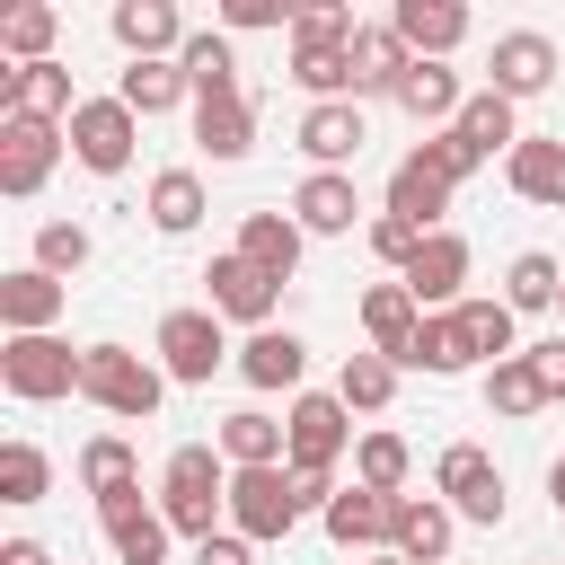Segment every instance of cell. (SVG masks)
Listing matches in <instances>:
<instances>
[{
    "mask_svg": "<svg viewBox=\"0 0 565 565\" xmlns=\"http://www.w3.org/2000/svg\"><path fill=\"white\" fill-rule=\"evenodd\" d=\"M486 88L494 97H547L556 88V44L539 35V26H512V35H494V62H486Z\"/></svg>",
    "mask_w": 565,
    "mask_h": 565,
    "instance_id": "cell-14",
    "label": "cell"
},
{
    "mask_svg": "<svg viewBox=\"0 0 565 565\" xmlns=\"http://www.w3.org/2000/svg\"><path fill=\"white\" fill-rule=\"evenodd\" d=\"M97 530H106V547H115V565H168V512L159 503H141V486L132 494H106L97 503Z\"/></svg>",
    "mask_w": 565,
    "mask_h": 565,
    "instance_id": "cell-13",
    "label": "cell"
},
{
    "mask_svg": "<svg viewBox=\"0 0 565 565\" xmlns=\"http://www.w3.org/2000/svg\"><path fill=\"white\" fill-rule=\"evenodd\" d=\"M353 35H362V18L344 0H300L291 9V44H353Z\"/></svg>",
    "mask_w": 565,
    "mask_h": 565,
    "instance_id": "cell-45",
    "label": "cell"
},
{
    "mask_svg": "<svg viewBox=\"0 0 565 565\" xmlns=\"http://www.w3.org/2000/svg\"><path fill=\"white\" fill-rule=\"evenodd\" d=\"M62 150H71V132H62V124H35V115H0V194H9V203L44 194V177L62 168Z\"/></svg>",
    "mask_w": 565,
    "mask_h": 565,
    "instance_id": "cell-8",
    "label": "cell"
},
{
    "mask_svg": "<svg viewBox=\"0 0 565 565\" xmlns=\"http://www.w3.org/2000/svg\"><path fill=\"white\" fill-rule=\"evenodd\" d=\"M503 185H512L521 203L565 212V141H556V132H521V150L503 159Z\"/></svg>",
    "mask_w": 565,
    "mask_h": 565,
    "instance_id": "cell-26",
    "label": "cell"
},
{
    "mask_svg": "<svg viewBox=\"0 0 565 565\" xmlns=\"http://www.w3.org/2000/svg\"><path fill=\"white\" fill-rule=\"evenodd\" d=\"M415 327H424V309H415V291H406V282H371V291H362V335H371V353L406 362Z\"/></svg>",
    "mask_w": 565,
    "mask_h": 565,
    "instance_id": "cell-30",
    "label": "cell"
},
{
    "mask_svg": "<svg viewBox=\"0 0 565 565\" xmlns=\"http://www.w3.org/2000/svg\"><path fill=\"white\" fill-rule=\"evenodd\" d=\"M335 397H344L353 415H380V406L397 397V362H388V353H371V344H362V353H344V371H335Z\"/></svg>",
    "mask_w": 565,
    "mask_h": 565,
    "instance_id": "cell-39",
    "label": "cell"
},
{
    "mask_svg": "<svg viewBox=\"0 0 565 565\" xmlns=\"http://www.w3.org/2000/svg\"><path fill=\"white\" fill-rule=\"evenodd\" d=\"M0 388L18 406H53V397H79V353L62 335H9L0 344Z\"/></svg>",
    "mask_w": 565,
    "mask_h": 565,
    "instance_id": "cell-4",
    "label": "cell"
},
{
    "mask_svg": "<svg viewBox=\"0 0 565 565\" xmlns=\"http://www.w3.org/2000/svg\"><path fill=\"white\" fill-rule=\"evenodd\" d=\"M291 141L309 150V168L353 177V159H362V141H371V115H362L353 97H327V106H309V115H300V132H291Z\"/></svg>",
    "mask_w": 565,
    "mask_h": 565,
    "instance_id": "cell-15",
    "label": "cell"
},
{
    "mask_svg": "<svg viewBox=\"0 0 565 565\" xmlns=\"http://www.w3.org/2000/svg\"><path fill=\"white\" fill-rule=\"evenodd\" d=\"M291 221H300L309 238H353V221H362V194H353V177H335V168H309V177L291 185Z\"/></svg>",
    "mask_w": 565,
    "mask_h": 565,
    "instance_id": "cell-18",
    "label": "cell"
},
{
    "mask_svg": "<svg viewBox=\"0 0 565 565\" xmlns=\"http://www.w3.org/2000/svg\"><path fill=\"white\" fill-rule=\"evenodd\" d=\"M450 194H459V177L433 159V141H415V150L388 168V203H380V212H397V221H415V230H441Z\"/></svg>",
    "mask_w": 565,
    "mask_h": 565,
    "instance_id": "cell-11",
    "label": "cell"
},
{
    "mask_svg": "<svg viewBox=\"0 0 565 565\" xmlns=\"http://www.w3.org/2000/svg\"><path fill=\"white\" fill-rule=\"evenodd\" d=\"M44 494H53V459H44L35 441H0V503L26 512V503H44Z\"/></svg>",
    "mask_w": 565,
    "mask_h": 565,
    "instance_id": "cell-41",
    "label": "cell"
},
{
    "mask_svg": "<svg viewBox=\"0 0 565 565\" xmlns=\"http://www.w3.org/2000/svg\"><path fill=\"white\" fill-rule=\"evenodd\" d=\"M556 318H565V291H556Z\"/></svg>",
    "mask_w": 565,
    "mask_h": 565,
    "instance_id": "cell-53",
    "label": "cell"
},
{
    "mask_svg": "<svg viewBox=\"0 0 565 565\" xmlns=\"http://www.w3.org/2000/svg\"><path fill=\"white\" fill-rule=\"evenodd\" d=\"M0 565H53V556H44L35 539H0Z\"/></svg>",
    "mask_w": 565,
    "mask_h": 565,
    "instance_id": "cell-50",
    "label": "cell"
},
{
    "mask_svg": "<svg viewBox=\"0 0 565 565\" xmlns=\"http://www.w3.org/2000/svg\"><path fill=\"white\" fill-rule=\"evenodd\" d=\"M300 247H309V230H300L291 212H247V221H238V256H247L256 274H274V282L300 274Z\"/></svg>",
    "mask_w": 565,
    "mask_h": 565,
    "instance_id": "cell-27",
    "label": "cell"
},
{
    "mask_svg": "<svg viewBox=\"0 0 565 565\" xmlns=\"http://www.w3.org/2000/svg\"><path fill=\"white\" fill-rule=\"evenodd\" d=\"M159 512L177 539H212L230 530V459L212 441H177L168 468H159Z\"/></svg>",
    "mask_w": 565,
    "mask_h": 565,
    "instance_id": "cell-1",
    "label": "cell"
},
{
    "mask_svg": "<svg viewBox=\"0 0 565 565\" xmlns=\"http://www.w3.org/2000/svg\"><path fill=\"white\" fill-rule=\"evenodd\" d=\"M468 265H477V256H468V238H459V230H433V238H424V256H415L397 282L415 291V309H424V318H441V309H459V300H468Z\"/></svg>",
    "mask_w": 565,
    "mask_h": 565,
    "instance_id": "cell-12",
    "label": "cell"
},
{
    "mask_svg": "<svg viewBox=\"0 0 565 565\" xmlns=\"http://www.w3.org/2000/svg\"><path fill=\"white\" fill-rule=\"evenodd\" d=\"M79 397L106 406L115 424H150L159 397H168V371L132 344H79Z\"/></svg>",
    "mask_w": 565,
    "mask_h": 565,
    "instance_id": "cell-2",
    "label": "cell"
},
{
    "mask_svg": "<svg viewBox=\"0 0 565 565\" xmlns=\"http://www.w3.org/2000/svg\"><path fill=\"white\" fill-rule=\"evenodd\" d=\"M556 291H565V265H556V256H539V247H530V256H512V265H503V309H512V318L556 309Z\"/></svg>",
    "mask_w": 565,
    "mask_h": 565,
    "instance_id": "cell-38",
    "label": "cell"
},
{
    "mask_svg": "<svg viewBox=\"0 0 565 565\" xmlns=\"http://www.w3.org/2000/svg\"><path fill=\"white\" fill-rule=\"evenodd\" d=\"M327 539L344 547V556H388V539H397V494H371V486H344L327 512Z\"/></svg>",
    "mask_w": 565,
    "mask_h": 565,
    "instance_id": "cell-16",
    "label": "cell"
},
{
    "mask_svg": "<svg viewBox=\"0 0 565 565\" xmlns=\"http://www.w3.org/2000/svg\"><path fill=\"white\" fill-rule=\"evenodd\" d=\"M530 353V371H539V388H547V406L565 397V335H547V344H521Z\"/></svg>",
    "mask_w": 565,
    "mask_h": 565,
    "instance_id": "cell-48",
    "label": "cell"
},
{
    "mask_svg": "<svg viewBox=\"0 0 565 565\" xmlns=\"http://www.w3.org/2000/svg\"><path fill=\"white\" fill-rule=\"evenodd\" d=\"M141 212H150L159 238H185V230L203 221V177H194V168H159L150 194H141Z\"/></svg>",
    "mask_w": 565,
    "mask_h": 565,
    "instance_id": "cell-34",
    "label": "cell"
},
{
    "mask_svg": "<svg viewBox=\"0 0 565 565\" xmlns=\"http://www.w3.org/2000/svg\"><path fill=\"white\" fill-rule=\"evenodd\" d=\"M53 35H62V9L53 0H18L9 18H0V53L26 71V62H53Z\"/></svg>",
    "mask_w": 565,
    "mask_h": 565,
    "instance_id": "cell-36",
    "label": "cell"
},
{
    "mask_svg": "<svg viewBox=\"0 0 565 565\" xmlns=\"http://www.w3.org/2000/svg\"><path fill=\"white\" fill-rule=\"evenodd\" d=\"M194 141H203V159H247L256 150V106H247V88L238 97H194Z\"/></svg>",
    "mask_w": 565,
    "mask_h": 565,
    "instance_id": "cell-29",
    "label": "cell"
},
{
    "mask_svg": "<svg viewBox=\"0 0 565 565\" xmlns=\"http://www.w3.org/2000/svg\"><path fill=\"white\" fill-rule=\"evenodd\" d=\"M406 477H415V450H406L388 424L353 441V486H371V494H406Z\"/></svg>",
    "mask_w": 565,
    "mask_h": 565,
    "instance_id": "cell-37",
    "label": "cell"
},
{
    "mask_svg": "<svg viewBox=\"0 0 565 565\" xmlns=\"http://www.w3.org/2000/svg\"><path fill=\"white\" fill-rule=\"evenodd\" d=\"M300 371H309V344H300L291 327H256V335L238 344V380L265 388V397H274V388H300Z\"/></svg>",
    "mask_w": 565,
    "mask_h": 565,
    "instance_id": "cell-28",
    "label": "cell"
},
{
    "mask_svg": "<svg viewBox=\"0 0 565 565\" xmlns=\"http://www.w3.org/2000/svg\"><path fill=\"white\" fill-rule=\"evenodd\" d=\"M362 565H406V556H362Z\"/></svg>",
    "mask_w": 565,
    "mask_h": 565,
    "instance_id": "cell-52",
    "label": "cell"
},
{
    "mask_svg": "<svg viewBox=\"0 0 565 565\" xmlns=\"http://www.w3.org/2000/svg\"><path fill=\"white\" fill-rule=\"evenodd\" d=\"M62 132H71V159H79L88 177H124V168H132V141H141V115H132L124 97H79V115H71Z\"/></svg>",
    "mask_w": 565,
    "mask_h": 565,
    "instance_id": "cell-6",
    "label": "cell"
},
{
    "mask_svg": "<svg viewBox=\"0 0 565 565\" xmlns=\"http://www.w3.org/2000/svg\"><path fill=\"white\" fill-rule=\"evenodd\" d=\"M450 318H459L468 362H486V371H494V362H512V353H521V318H512L503 300H459Z\"/></svg>",
    "mask_w": 565,
    "mask_h": 565,
    "instance_id": "cell-32",
    "label": "cell"
},
{
    "mask_svg": "<svg viewBox=\"0 0 565 565\" xmlns=\"http://www.w3.org/2000/svg\"><path fill=\"white\" fill-rule=\"evenodd\" d=\"M344 62H353V106H362V97H397V79H406L415 53H406V35L380 18V26H362V35L344 44Z\"/></svg>",
    "mask_w": 565,
    "mask_h": 565,
    "instance_id": "cell-24",
    "label": "cell"
},
{
    "mask_svg": "<svg viewBox=\"0 0 565 565\" xmlns=\"http://www.w3.org/2000/svg\"><path fill=\"white\" fill-rule=\"evenodd\" d=\"M362 238H371V256H380V265H397V274H406V265L424 256V238H433V230H415V221H397V212H371V221H362Z\"/></svg>",
    "mask_w": 565,
    "mask_h": 565,
    "instance_id": "cell-46",
    "label": "cell"
},
{
    "mask_svg": "<svg viewBox=\"0 0 565 565\" xmlns=\"http://www.w3.org/2000/svg\"><path fill=\"white\" fill-rule=\"evenodd\" d=\"M26 265H35V274H53V282H71V274L88 265V230H79V221H44Z\"/></svg>",
    "mask_w": 565,
    "mask_h": 565,
    "instance_id": "cell-44",
    "label": "cell"
},
{
    "mask_svg": "<svg viewBox=\"0 0 565 565\" xmlns=\"http://www.w3.org/2000/svg\"><path fill=\"white\" fill-rule=\"evenodd\" d=\"M256 26H291V9L282 0H230L221 9V35H256Z\"/></svg>",
    "mask_w": 565,
    "mask_h": 565,
    "instance_id": "cell-47",
    "label": "cell"
},
{
    "mask_svg": "<svg viewBox=\"0 0 565 565\" xmlns=\"http://www.w3.org/2000/svg\"><path fill=\"white\" fill-rule=\"evenodd\" d=\"M397 115H415L424 132H450L459 124V106H468V88H459V71L450 62H406V79H397V97H388Z\"/></svg>",
    "mask_w": 565,
    "mask_h": 565,
    "instance_id": "cell-22",
    "label": "cell"
},
{
    "mask_svg": "<svg viewBox=\"0 0 565 565\" xmlns=\"http://www.w3.org/2000/svg\"><path fill=\"white\" fill-rule=\"evenodd\" d=\"M177 71H185V88H194V97H238V53H230V35H221V26H194V35H185V53H177Z\"/></svg>",
    "mask_w": 565,
    "mask_h": 565,
    "instance_id": "cell-33",
    "label": "cell"
},
{
    "mask_svg": "<svg viewBox=\"0 0 565 565\" xmlns=\"http://www.w3.org/2000/svg\"><path fill=\"white\" fill-rule=\"evenodd\" d=\"M433 494H441L459 521H477V530L503 521V468H494L477 441H450V450L433 459Z\"/></svg>",
    "mask_w": 565,
    "mask_h": 565,
    "instance_id": "cell-9",
    "label": "cell"
},
{
    "mask_svg": "<svg viewBox=\"0 0 565 565\" xmlns=\"http://www.w3.org/2000/svg\"><path fill=\"white\" fill-rule=\"evenodd\" d=\"M450 132H459L477 159H494V150L512 159V150H521V106H512V97H494V88H468V106H459V124H450Z\"/></svg>",
    "mask_w": 565,
    "mask_h": 565,
    "instance_id": "cell-31",
    "label": "cell"
},
{
    "mask_svg": "<svg viewBox=\"0 0 565 565\" xmlns=\"http://www.w3.org/2000/svg\"><path fill=\"white\" fill-rule=\"evenodd\" d=\"M212 450H221L230 468H282V459H291V433H282V415H265V406H238V415H221Z\"/></svg>",
    "mask_w": 565,
    "mask_h": 565,
    "instance_id": "cell-25",
    "label": "cell"
},
{
    "mask_svg": "<svg viewBox=\"0 0 565 565\" xmlns=\"http://www.w3.org/2000/svg\"><path fill=\"white\" fill-rule=\"evenodd\" d=\"M282 433H291V459L282 468H335L362 433H353V406L335 397V388H300L291 406H282Z\"/></svg>",
    "mask_w": 565,
    "mask_h": 565,
    "instance_id": "cell-5",
    "label": "cell"
},
{
    "mask_svg": "<svg viewBox=\"0 0 565 565\" xmlns=\"http://www.w3.org/2000/svg\"><path fill=\"white\" fill-rule=\"evenodd\" d=\"M62 309H71V282H53V274H35V265L0 274V327H9V335H53Z\"/></svg>",
    "mask_w": 565,
    "mask_h": 565,
    "instance_id": "cell-23",
    "label": "cell"
},
{
    "mask_svg": "<svg viewBox=\"0 0 565 565\" xmlns=\"http://www.w3.org/2000/svg\"><path fill=\"white\" fill-rule=\"evenodd\" d=\"M450 539H459V512H450L441 494H397V539H388V556H406V565H450Z\"/></svg>",
    "mask_w": 565,
    "mask_h": 565,
    "instance_id": "cell-19",
    "label": "cell"
},
{
    "mask_svg": "<svg viewBox=\"0 0 565 565\" xmlns=\"http://www.w3.org/2000/svg\"><path fill=\"white\" fill-rule=\"evenodd\" d=\"M150 353H159V371H168L177 388H212V371L238 362V353H230V327H221L212 309H168L159 335H150Z\"/></svg>",
    "mask_w": 565,
    "mask_h": 565,
    "instance_id": "cell-3",
    "label": "cell"
},
{
    "mask_svg": "<svg viewBox=\"0 0 565 565\" xmlns=\"http://www.w3.org/2000/svg\"><path fill=\"white\" fill-rule=\"evenodd\" d=\"M115 97H124L141 124H150V115H168V106H194V88H185V71H177V62H124Z\"/></svg>",
    "mask_w": 565,
    "mask_h": 565,
    "instance_id": "cell-35",
    "label": "cell"
},
{
    "mask_svg": "<svg viewBox=\"0 0 565 565\" xmlns=\"http://www.w3.org/2000/svg\"><path fill=\"white\" fill-rule=\"evenodd\" d=\"M0 115L71 124V115H79V97H71V71H62V62H26V71H0Z\"/></svg>",
    "mask_w": 565,
    "mask_h": 565,
    "instance_id": "cell-21",
    "label": "cell"
},
{
    "mask_svg": "<svg viewBox=\"0 0 565 565\" xmlns=\"http://www.w3.org/2000/svg\"><path fill=\"white\" fill-rule=\"evenodd\" d=\"M194 565H256V539H238V530H212V539H194Z\"/></svg>",
    "mask_w": 565,
    "mask_h": 565,
    "instance_id": "cell-49",
    "label": "cell"
},
{
    "mask_svg": "<svg viewBox=\"0 0 565 565\" xmlns=\"http://www.w3.org/2000/svg\"><path fill=\"white\" fill-rule=\"evenodd\" d=\"M230 530L238 539H291L300 530L291 468H230Z\"/></svg>",
    "mask_w": 565,
    "mask_h": 565,
    "instance_id": "cell-10",
    "label": "cell"
},
{
    "mask_svg": "<svg viewBox=\"0 0 565 565\" xmlns=\"http://www.w3.org/2000/svg\"><path fill=\"white\" fill-rule=\"evenodd\" d=\"M486 406H494L503 424H521V415H539V406H547V388H539L530 353H512V362H494V371H486Z\"/></svg>",
    "mask_w": 565,
    "mask_h": 565,
    "instance_id": "cell-43",
    "label": "cell"
},
{
    "mask_svg": "<svg viewBox=\"0 0 565 565\" xmlns=\"http://www.w3.org/2000/svg\"><path fill=\"white\" fill-rule=\"evenodd\" d=\"M106 26H115V44H124L132 62H177V53H185V35H194V26L177 18V0H115V18H106Z\"/></svg>",
    "mask_w": 565,
    "mask_h": 565,
    "instance_id": "cell-17",
    "label": "cell"
},
{
    "mask_svg": "<svg viewBox=\"0 0 565 565\" xmlns=\"http://www.w3.org/2000/svg\"><path fill=\"white\" fill-rule=\"evenodd\" d=\"M547 494H556V512H565V459H556V468H547Z\"/></svg>",
    "mask_w": 565,
    "mask_h": 565,
    "instance_id": "cell-51",
    "label": "cell"
},
{
    "mask_svg": "<svg viewBox=\"0 0 565 565\" xmlns=\"http://www.w3.org/2000/svg\"><path fill=\"white\" fill-rule=\"evenodd\" d=\"M397 371H433V380H450V371H468V344H459V318H450V309H441V318H424Z\"/></svg>",
    "mask_w": 565,
    "mask_h": 565,
    "instance_id": "cell-42",
    "label": "cell"
},
{
    "mask_svg": "<svg viewBox=\"0 0 565 565\" xmlns=\"http://www.w3.org/2000/svg\"><path fill=\"white\" fill-rule=\"evenodd\" d=\"M203 309H212L221 327H247V335H256V327H274L282 282H274V274H256V265L230 247V256H212V265H203Z\"/></svg>",
    "mask_w": 565,
    "mask_h": 565,
    "instance_id": "cell-7",
    "label": "cell"
},
{
    "mask_svg": "<svg viewBox=\"0 0 565 565\" xmlns=\"http://www.w3.org/2000/svg\"><path fill=\"white\" fill-rule=\"evenodd\" d=\"M388 26L406 35V53H415V62H450V53L468 44V9H459V0H397V9H388Z\"/></svg>",
    "mask_w": 565,
    "mask_h": 565,
    "instance_id": "cell-20",
    "label": "cell"
},
{
    "mask_svg": "<svg viewBox=\"0 0 565 565\" xmlns=\"http://www.w3.org/2000/svg\"><path fill=\"white\" fill-rule=\"evenodd\" d=\"M79 486H88L97 503H106V494H132V486H141V459H132V441H124V433H97V441L79 450Z\"/></svg>",
    "mask_w": 565,
    "mask_h": 565,
    "instance_id": "cell-40",
    "label": "cell"
}]
</instances>
